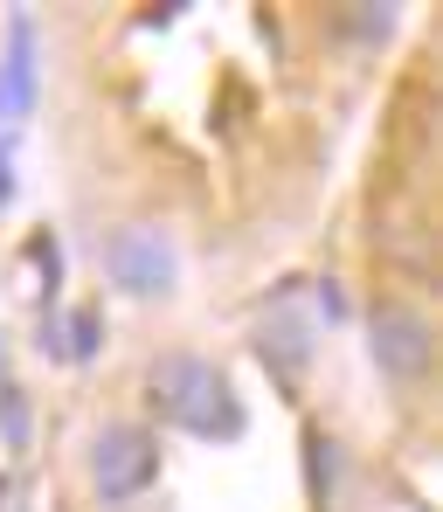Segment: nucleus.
<instances>
[{"label":"nucleus","mask_w":443,"mask_h":512,"mask_svg":"<svg viewBox=\"0 0 443 512\" xmlns=\"http://www.w3.org/2000/svg\"><path fill=\"white\" fill-rule=\"evenodd\" d=\"M35 97V63H28V21H14V56H7V104L21 111Z\"/></svg>","instance_id":"5"},{"label":"nucleus","mask_w":443,"mask_h":512,"mask_svg":"<svg viewBox=\"0 0 443 512\" xmlns=\"http://www.w3.org/2000/svg\"><path fill=\"white\" fill-rule=\"evenodd\" d=\"M153 402H160L167 423L194 429V436H236L243 429V409H236L229 381L208 360H194V353H167L153 367Z\"/></svg>","instance_id":"1"},{"label":"nucleus","mask_w":443,"mask_h":512,"mask_svg":"<svg viewBox=\"0 0 443 512\" xmlns=\"http://www.w3.org/2000/svg\"><path fill=\"white\" fill-rule=\"evenodd\" d=\"M153 471H160V450H153V436L132 423L104 429L97 443H90V485H97V499L104 506H125V499H139L146 485H153Z\"/></svg>","instance_id":"3"},{"label":"nucleus","mask_w":443,"mask_h":512,"mask_svg":"<svg viewBox=\"0 0 443 512\" xmlns=\"http://www.w3.org/2000/svg\"><path fill=\"white\" fill-rule=\"evenodd\" d=\"M97 256H104L111 284H118V291H132V298H167V291H174V277H180L174 243H167L160 229H146V222H132V229H111Z\"/></svg>","instance_id":"2"},{"label":"nucleus","mask_w":443,"mask_h":512,"mask_svg":"<svg viewBox=\"0 0 443 512\" xmlns=\"http://www.w3.org/2000/svg\"><path fill=\"white\" fill-rule=\"evenodd\" d=\"M0 429H7V443H14V450L28 443V409H21V388H0Z\"/></svg>","instance_id":"6"},{"label":"nucleus","mask_w":443,"mask_h":512,"mask_svg":"<svg viewBox=\"0 0 443 512\" xmlns=\"http://www.w3.org/2000/svg\"><path fill=\"white\" fill-rule=\"evenodd\" d=\"M97 333H104V326H97V312H77V319H70V353L90 360V353H97Z\"/></svg>","instance_id":"7"},{"label":"nucleus","mask_w":443,"mask_h":512,"mask_svg":"<svg viewBox=\"0 0 443 512\" xmlns=\"http://www.w3.org/2000/svg\"><path fill=\"white\" fill-rule=\"evenodd\" d=\"M374 360H381V374H395V381L423 374V367H430V326H423L409 305H381V312H374Z\"/></svg>","instance_id":"4"}]
</instances>
